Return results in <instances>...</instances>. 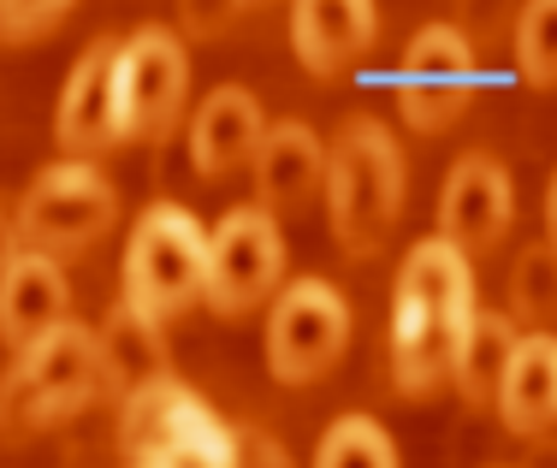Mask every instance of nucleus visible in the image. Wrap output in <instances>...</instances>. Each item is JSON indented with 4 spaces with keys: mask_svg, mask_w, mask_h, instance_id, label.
Masks as SVG:
<instances>
[{
    "mask_svg": "<svg viewBox=\"0 0 557 468\" xmlns=\"http://www.w3.org/2000/svg\"><path fill=\"white\" fill-rule=\"evenodd\" d=\"M237 468H297V463H290V451L278 439L256 433V427H237Z\"/></svg>",
    "mask_w": 557,
    "mask_h": 468,
    "instance_id": "26",
    "label": "nucleus"
},
{
    "mask_svg": "<svg viewBox=\"0 0 557 468\" xmlns=\"http://www.w3.org/2000/svg\"><path fill=\"white\" fill-rule=\"evenodd\" d=\"M510 48L528 89H557V0H522Z\"/></svg>",
    "mask_w": 557,
    "mask_h": 468,
    "instance_id": "22",
    "label": "nucleus"
},
{
    "mask_svg": "<svg viewBox=\"0 0 557 468\" xmlns=\"http://www.w3.org/2000/svg\"><path fill=\"white\" fill-rule=\"evenodd\" d=\"M261 137H268V113H261L249 84H220L208 89L190 119V167L202 178H232L256 160Z\"/></svg>",
    "mask_w": 557,
    "mask_h": 468,
    "instance_id": "14",
    "label": "nucleus"
},
{
    "mask_svg": "<svg viewBox=\"0 0 557 468\" xmlns=\"http://www.w3.org/2000/svg\"><path fill=\"white\" fill-rule=\"evenodd\" d=\"M510 220H516V184L504 172V160L462 155L445 172V190H440V237L474 261L510 237Z\"/></svg>",
    "mask_w": 557,
    "mask_h": 468,
    "instance_id": "11",
    "label": "nucleus"
},
{
    "mask_svg": "<svg viewBox=\"0 0 557 468\" xmlns=\"http://www.w3.org/2000/svg\"><path fill=\"white\" fill-rule=\"evenodd\" d=\"M237 12H244V0H178V24H184V36H196V42L225 36Z\"/></svg>",
    "mask_w": 557,
    "mask_h": 468,
    "instance_id": "25",
    "label": "nucleus"
},
{
    "mask_svg": "<svg viewBox=\"0 0 557 468\" xmlns=\"http://www.w3.org/2000/svg\"><path fill=\"white\" fill-rule=\"evenodd\" d=\"M326 220L333 237L344 244V256H380L386 237L404 220V196H409V160L404 143L380 125L374 113H356L338 125V137L326 143Z\"/></svg>",
    "mask_w": 557,
    "mask_h": 468,
    "instance_id": "2",
    "label": "nucleus"
},
{
    "mask_svg": "<svg viewBox=\"0 0 557 468\" xmlns=\"http://www.w3.org/2000/svg\"><path fill=\"white\" fill-rule=\"evenodd\" d=\"M18 220H12L7 208H0V285H7V273H12V261H18Z\"/></svg>",
    "mask_w": 557,
    "mask_h": 468,
    "instance_id": "27",
    "label": "nucleus"
},
{
    "mask_svg": "<svg viewBox=\"0 0 557 468\" xmlns=\"http://www.w3.org/2000/svg\"><path fill=\"white\" fill-rule=\"evenodd\" d=\"M516 338H522L516 320L498 315V309H481L474 327L462 332L457 362H450V385H457V397L469 409H493L498 404V380H504V362H510Z\"/></svg>",
    "mask_w": 557,
    "mask_h": 468,
    "instance_id": "19",
    "label": "nucleus"
},
{
    "mask_svg": "<svg viewBox=\"0 0 557 468\" xmlns=\"http://www.w3.org/2000/svg\"><path fill=\"white\" fill-rule=\"evenodd\" d=\"M516 12H522L516 0H457V30L481 53V42H493V36H516Z\"/></svg>",
    "mask_w": 557,
    "mask_h": 468,
    "instance_id": "24",
    "label": "nucleus"
},
{
    "mask_svg": "<svg viewBox=\"0 0 557 468\" xmlns=\"http://www.w3.org/2000/svg\"><path fill=\"white\" fill-rule=\"evenodd\" d=\"M60 320H72V285H65V267L42 249H18L7 285H0V344L24 350L30 338L54 332Z\"/></svg>",
    "mask_w": 557,
    "mask_h": 468,
    "instance_id": "16",
    "label": "nucleus"
},
{
    "mask_svg": "<svg viewBox=\"0 0 557 468\" xmlns=\"http://www.w3.org/2000/svg\"><path fill=\"white\" fill-rule=\"evenodd\" d=\"M18 244L24 249H42V256H84V249H96L101 237L119 225V190L113 178L96 167V160H77L65 155L54 167H42L30 178V190H24L18 202Z\"/></svg>",
    "mask_w": 557,
    "mask_h": 468,
    "instance_id": "6",
    "label": "nucleus"
},
{
    "mask_svg": "<svg viewBox=\"0 0 557 468\" xmlns=\"http://www.w3.org/2000/svg\"><path fill=\"white\" fill-rule=\"evenodd\" d=\"M285 237H278V220L261 202L225 208L208 232V285L202 303L225 320L256 315L261 303L278 297L285 285Z\"/></svg>",
    "mask_w": 557,
    "mask_h": 468,
    "instance_id": "7",
    "label": "nucleus"
},
{
    "mask_svg": "<svg viewBox=\"0 0 557 468\" xmlns=\"http://www.w3.org/2000/svg\"><path fill=\"white\" fill-rule=\"evenodd\" d=\"M72 12V0H0V42L24 48L36 36H48Z\"/></svg>",
    "mask_w": 557,
    "mask_h": 468,
    "instance_id": "23",
    "label": "nucleus"
},
{
    "mask_svg": "<svg viewBox=\"0 0 557 468\" xmlns=\"http://www.w3.org/2000/svg\"><path fill=\"white\" fill-rule=\"evenodd\" d=\"M510 309L522 327H552L557 320V249L540 237V244H528L522 256L510 267Z\"/></svg>",
    "mask_w": 557,
    "mask_h": 468,
    "instance_id": "21",
    "label": "nucleus"
},
{
    "mask_svg": "<svg viewBox=\"0 0 557 468\" xmlns=\"http://www.w3.org/2000/svg\"><path fill=\"white\" fill-rule=\"evenodd\" d=\"M190 101V48L172 24H137L119 36V137L161 143Z\"/></svg>",
    "mask_w": 557,
    "mask_h": 468,
    "instance_id": "9",
    "label": "nucleus"
},
{
    "mask_svg": "<svg viewBox=\"0 0 557 468\" xmlns=\"http://www.w3.org/2000/svg\"><path fill=\"white\" fill-rule=\"evenodd\" d=\"M380 36L374 0H290V53L314 77H350Z\"/></svg>",
    "mask_w": 557,
    "mask_h": 468,
    "instance_id": "13",
    "label": "nucleus"
},
{
    "mask_svg": "<svg viewBox=\"0 0 557 468\" xmlns=\"http://www.w3.org/2000/svg\"><path fill=\"white\" fill-rule=\"evenodd\" d=\"M481 96V60L457 24H421L397 60V113L409 131L440 137Z\"/></svg>",
    "mask_w": 557,
    "mask_h": 468,
    "instance_id": "10",
    "label": "nucleus"
},
{
    "mask_svg": "<svg viewBox=\"0 0 557 468\" xmlns=\"http://www.w3.org/2000/svg\"><path fill=\"white\" fill-rule=\"evenodd\" d=\"M546 244L557 249V167H552V184H546Z\"/></svg>",
    "mask_w": 557,
    "mask_h": 468,
    "instance_id": "28",
    "label": "nucleus"
},
{
    "mask_svg": "<svg viewBox=\"0 0 557 468\" xmlns=\"http://www.w3.org/2000/svg\"><path fill=\"white\" fill-rule=\"evenodd\" d=\"M261 7H278V0H244V12H261Z\"/></svg>",
    "mask_w": 557,
    "mask_h": 468,
    "instance_id": "29",
    "label": "nucleus"
},
{
    "mask_svg": "<svg viewBox=\"0 0 557 468\" xmlns=\"http://www.w3.org/2000/svg\"><path fill=\"white\" fill-rule=\"evenodd\" d=\"M249 172H256V202L268 213L309 208L314 196H321V184H326V143H321V131L302 125V119H278V125H268V137H261Z\"/></svg>",
    "mask_w": 557,
    "mask_h": 468,
    "instance_id": "15",
    "label": "nucleus"
},
{
    "mask_svg": "<svg viewBox=\"0 0 557 468\" xmlns=\"http://www.w3.org/2000/svg\"><path fill=\"white\" fill-rule=\"evenodd\" d=\"M493 416L522 439L557 427V338L552 332H522L516 338L510 362H504V380H498Z\"/></svg>",
    "mask_w": 557,
    "mask_h": 468,
    "instance_id": "17",
    "label": "nucleus"
},
{
    "mask_svg": "<svg viewBox=\"0 0 557 468\" xmlns=\"http://www.w3.org/2000/svg\"><path fill=\"white\" fill-rule=\"evenodd\" d=\"M54 137L65 155L89 160L119 149V36H96L84 53H77L72 77L60 89L54 107Z\"/></svg>",
    "mask_w": 557,
    "mask_h": 468,
    "instance_id": "12",
    "label": "nucleus"
},
{
    "mask_svg": "<svg viewBox=\"0 0 557 468\" xmlns=\"http://www.w3.org/2000/svg\"><path fill=\"white\" fill-rule=\"evenodd\" d=\"M119 457L125 468H237V427H225L202 392L161 373L119 397Z\"/></svg>",
    "mask_w": 557,
    "mask_h": 468,
    "instance_id": "4",
    "label": "nucleus"
},
{
    "mask_svg": "<svg viewBox=\"0 0 557 468\" xmlns=\"http://www.w3.org/2000/svg\"><path fill=\"white\" fill-rule=\"evenodd\" d=\"M309 468H404V463H397V445H392L386 427H380L374 416H356L350 409V416H338L321 433Z\"/></svg>",
    "mask_w": 557,
    "mask_h": 468,
    "instance_id": "20",
    "label": "nucleus"
},
{
    "mask_svg": "<svg viewBox=\"0 0 557 468\" xmlns=\"http://www.w3.org/2000/svg\"><path fill=\"white\" fill-rule=\"evenodd\" d=\"M96 350H101V392H113V397H125V392H137V385L172 373L161 320L137 315L131 303H113V315L96 327Z\"/></svg>",
    "mask_w": 557,
    "mask_h": 468,
    "instance_id": "18",
    "label": "nucleus"
},
{
    "mask_svg": "<svg viewBox=\"0 0 557 468\" xmlns=\"http://www.w3.org/2000/svg\"><path fill=\"white\" fill-rule=\"evenodd\" d=\"M96 397H101L96 327L60 320L54 332H42L24 350H12V368L0 380V427L12 439H30V433H48V427L72 421Z\"/></svg>",
    "mask_w": 557,
    "mask_h": 468,
    "instance_id": "3",
    "label": "nucleus"
},
{
    "mask_svg": "<svg viewBox=\"0 0 557 468\" xmlns=\"http://www.w3.org/2000/svg\"><path fill=\"white\" fill-rule=\"evenodd\" d=\"M350 344V303L326 279H290L278 285L268 332H261V356L278 385H314Z\"/></svg>",
    "mask_w": 557,
    "mask_h": 468,
    "instance_id": "8",
    "label": "nucleus"
},
{
    "mask_svg": "<svg viewBox=\"0 0 557 468\" xmlns=\"http://www.w3.org/2000/svg\"><path fill=\"white\" fill-rule=\"evenodd\" d=\"M119 303H131L149 320H178L202 303L208 285V225L178 202H149L125 237L119 261Z\"/></svg>",
    "mask_w": 557,
    "mask_h": 468,
    "instance_id": "5",
    "label": "nucleus"
},
{
    "mask_svg": "<svg viewBox=\"0 0 557 468\" xmlns=\"http://www.w3.org/2000/svg\"><path fill=\"white\" fill-rule=\"evenodd\" d=\"M474 267L440 232L409 244L392 279V380L404 397H428L450 380L462 332L474 327Z\"/></svg>",
    "mask_w": 557,
    "mask_h": 468,
    "instance_id": "1",
    "label": "nucleus"
}]
</instances>
